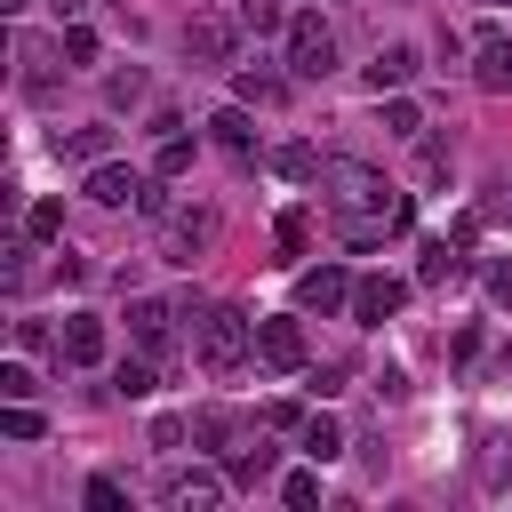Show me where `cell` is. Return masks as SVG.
Returning <instances> with one entry per match:
<instances>
[{"label": "cell", "mask_w": 512, "mask_h": 512, "mask_svg": "<svg viewBox=\"0 0 512 512\" xmlns=\"http://www.w3.org/2000/svg\"><path fill=\"white\" fill-rule=\"evenodd\" d=\"M264 424H272V432H304V400H272Z\"/></svg>", "instance_id": "obj_34"}, {"label": "cell", "mask_w": 512, "mask_h": 512, "mask_svg": "<svg viewBox=\"0 0 512 512\" xmlns=\"http://www.w3.org/2000/svg\"><path fill=\"white\" fill-rule=\"evenodd\" d=\"M280 504H296V512H312V504H320V464H304V472H288V480H280Z\"/></svg>", "instance_id": "obj_24"}, {"label": "cell", "mask_w": 512, "mask_h": 512, "mask_svg": "<svg viewBox=\"0 0 512 512\" xmlns=\"http://www.w3.org/2000/svg\"><path fill=\"white\" fill-rule=\"evenodd\" d=\"M208 136H216L224 152H240V160H248V152H256V120H248V104H224V112L208 120Z\"/></svg>", "instance_id": "obj_15"}, {"label": "cell", "mask_w": 512, "mask_h": 512, "mask_svg": "<svg viewBox=\"0 0 512 512\" xmlns=\"http://www.w3.org/2000/svg\"><path fill=\"white\" fill-rule=\"evenodd\" d=\"M272 240H280V256H304V248H312V216H304V208H288V216L272 224Z\"/></svg>", "instance_id": "obj_23"}, {"label": "cell", "mask_w": 512, "mask_h": 512, "mask_svg": "<svg viewBox=\"0 0 512 512\" xmlns=\"http://www.w3.org/2000/svg\"><path fill=\"white\" fill-rule=\"evenodd\" d=\"M64 232V200H32L24 208V240H56Z\"/></svg>", "instance_id": "obj_22"}, {"label": "cell", "mask_w": 512, "mask_h": 512, "mask_svg": "<svg viewBox=\"0 0 512 512\" xmlns=\"http://www.w3.org/2000/svg\"><path fill=\"white\" fill-rule=\"evenodd\" d=\"M56 40H64V64H96V32L88 24H64Z\"/></svg>", "instance_id": "obj_31"}, {"label": "cell", "mask_w": 512, "mask_h": 512, "mask_svg": "<svg viewBox=\"0 0 512 512\" xmlns=\"http://www.w3.org/2000/svg\"><path fill=\"white\" fill-rule=\"evenodd\" d=\"M192 168V136H160V160H152V176H184Z\"/></svg>", "instance_id": "obj_26"}, {"label": "cell", "mask_w": 512, "mask_h": 512, "mask_svg": "<svg viewBox=\"0 0 512 512\" xmlns=\"http://www.w3.org/2000/svg\"><path fill=\"white\" fill-rule=\"evenodd\" d=\"M280 96H288V80H280V72H256V64L240 72V104H280Z\"/></svg>", "instance_id": "obj_21"}, {"label": "cell", "mask_w": 512, "mask_h": 512, "mask_svg": "<svg viewBox=\"0 0 512 512\" xmlns=\"http://www.w3.org/2000/svg\"><path fill=\"white\" fill-rule=\"evenodd\" d=\"M48 56H64V40H24V96H48Z\"/></svg>", "instance_id": "obj_19"}, {"label": "cell", "mask_w": 512, "mask_h": 512, "mask_svg": "<svg viewBox=\"0 0 512 512\" xmlns=\"http://www.w3.org/2000/svg\"><path fill=\"white\" fill-rule=\"evenodd\" d=\"M384 128H392V136H416V128H424V112H416L408 96H392V104H384Z\"/></svg>", "instance_id": "obj_33"}, {"label": "cell", "mask_w": 512, "mask_h": 512, "mask_svg": "<svg viewBox=\"0 0 512 512\" xmlns=\"http://www.w3.org/2000/svg\"><path fill=\"white\" fill-rule=\"evenodd\" d=\"M216 496H224L216 472H168V480H160V504H176V512H208Z\"/></svg>", "instance_id": "obj_12"}, {"label": "cell", "mask_w": 512, "mask_h": 512, "mask_svg": "<svg viewBox=\"0 0 512 512\" xmlns=\"http://www.w3.org/2000/svg\"><path fill=\"white\" fill-rule=\"evenodd\" d=\"M472 80H480L488 96L512 88V40H504V32H480V40H472Z\"/></svg>", "instance_id": "obj_11"}, {"label": "cell", "mask_w": 512, "mask_h": 512, "mask_svg": "<svg viewBox=\"0 0 512 512\" xmlns=\"http://www.w3.org/2000/svg\"><path fill=\"white\" fill-rule=\"evenodd\" d=\"M336 72V32L320 24V8L288 16V80H328Z\"/></svg>", "instance_id": "obj_2"}, {"label": "cell", "mask_w": 512, "mask_h": 512, "mask_svg": "<svg viewBox=\"0 0 512 512\" xmlns=\"http://www.w3.org/2000/svg\"><path fill=\"white\" fill-rule=\"evenodd\" d=\"M104 96H112L120 112H128V104H144V72H112V80H104Z\"/></svg>", "instance_id": "obj_32"}, {"label": "cell", "mask_w": 512, "mask_h": 512, "mask_svg": "<svg viewBox=\"0 0 512 512\" xmlns=\"http://www.w3.org/2000/svg\"><path fill=\"white\" fill-rule=\"evenodd\" d=\"M184 432H192V424H184V416H160V424H152V448H176V440H184Z\"/></svg>", "instance_id": "obj_36"}, {"label": "cell", "mask_w": 512, "mask_h": 512, "mask_svg": "<svg viewBox=\"0 0 512 512\" xmlns=\"http://www.w3.org/2000/svg\"><path fill=\"white\" fill-rule=\"evenodd\" d=\"M144 184H152V176H136V168H120V160H96L80 192H88L96 208H136V200H144Z\"/></svg>", "instance_id": "obj_9"}, {"label": "cell", "mask_w": 512, "mask_h": 512, "mask_svg": "<svg viewBox=\"0 0 512 512\" xmlns=\"http://www.w3.org/2000/svg\"><path fill=\"white\" fill-rule=\"evenodd\" d=\"M0 8H32V0H0Z\"/></svg>", "instance_id": "obj_39"}, {"label": "cell", "mask_w": 512, "mask_h": 512, "mask_svg": "<svg viewBox=\"0 0 512 512\" xmlns=\"http://www.w3.org/2000/svg\"><path fill=\"white\" fill-rule=\"evenodd\" d=\"M296 312H352V272L344 264H312V272H296Z\"/></svg>", "instance_id": "obj_6"}, {"label": "cell", "mask_w": 512, "mask_h": 512, "mask_svg": "<svg viewBox=\"0 0 512 512\" xmlns=\"http://www.w3.org/2000/svg\"><path fill=\"white\" fill-rule=\"evenodd\" d=\"M400 304H408V280H392V272H368V280H352V320H360V328H384Z\"/></svg>", "instance_id": "obj_7"}, {"label": "cell", "mask_w": 512, "mask_h": 512, "mask_svg": "<svg viewBox=\"0 0 512 512\" xmlns=\"http://www.w3.org/2000/svg\"><path fill=\"white\" fill-rule=\"evenodd\" d=\"M176 320H184V304H168V296H136V304H128V336H136V352L168 360V352H176Z\"/></svg>", "instance_id": "obj_3"}, {"label": "cell", "mask_w": 512, "mask_h": 512, "mask_svg": "<svg viewBox=\"0 0 512 512\" xmlns=\"http://www.w3.org/2000/svg\"><path fill=\"white\" fill-rule=\"evenodd\" d=\"M56 360H64V368H96V360H104V320H96V312H72V320L56 328Z\"/></svg>", "instance_id": "obj_10"}, {"label": "cell", "mask_w": 512, "mask_h": 512, "mask_svg": "<svg viewBox=\"0 0 512 512\" xmlns=\"http://www.w3.org/2000/svg\"><path fill=\"white\" fill-rule=\"evenodd\" d=\"M408 80H416V48H408V40L376 48V64H368V88H376V96H400Z\"/></svg>", "instance_id": "obj_13"}, {"label": "cell", "mask_w": 512, "mask_h": 512, "mask_svg": "<svg viewBox=\"0 0 512 512\" xmlns=\"http://www.w3.org/2000/svg\"><path fill=\"white\" fill-rule=\"evenodd\" d=\"M88 512H128V488H120L112 472H96V480H88Z\"/></svg>", "instance_id": "obj_30"}, {"label": "cell", "mask_w": 512, "mask_h": 512, "mask_svg": "<svg viewBox=\"0 0 512 512\" xmlns=\"http://www.w3.org/2000/svg\"><path fill=\"white\" fill-rule=\"evenodd\" d=\"M240 24L248 32H288V8L280 0H240Z\"/></svg>", "instance_id": "obj_25"}, {"label": "cell", "mask_w": 512, "mask_h": 512, "mask_svg": "<svg viewBox=\"0 0 512 512\" xmlns=\"http://www.w3.org/2000/svg\"><path fill=\"white\" fill-rule=\"evenodd\" d=\"M56 152H64V160H88V168H96V160L112 152V128H72V136H56Z\"/></svg>", "instance_id": "obj_18"}, {"label": "cell", "mask_w": 512, "mask_h": 512, "mask_svg": "<svg viewBox=\"0 0 512 512\" xmlns=\"http://www.w3.org/2000/svg\"><path fill=\"white\" fill-rule=\"evenodd\" d=\"M48 8H56V16H80V8H88V0H48Z\"/></svg>", "instance_id": "obj_38"}, {"label": "cell", "mask_w": 512, "mask_h": 512, "mask_svg": "<svg viewBox=\"0 0 512 512\" xmlns=\"http://www.w3.org/2000/svg\"><path fill=\"white\" fill-rule=\"evenodd\" d=\"M0 432H8V440H40V416H32V400H8V408H0Z\"/></svg>", "instance_id": "obj_28"}, {"label": "cell", "mask_w": 512, "mask_h": 512, "mask_svg": "<svg viewBox=\"0 0 512 512\" xmlns=\"http://www.w3.org/2000/svg\"><path fill=\"white\" fill-rule=\"evenodd\" d=\"M192 440H200V448H224V440H232V416H224V408H200V416H192Z\"/></svg>", "instance_id": "obj_29"}, {"label": "cell", "mask_w": 512, "mask_h": 512, "mask_svg": "<svg viewBox=\"0 0 512 512\" xmlns=\"http://www.w3.org/2000/svg\"><path fill=\"white\" fill-rule=\"evenodd\" d=\"M416 280H424V288L464 280V248H456V240H424V248H416Z\"/></svg>", "instance_id": "obj_14"}, {"label": "cell", "mask_w": 512, "mask_h": 512, "mask_svg": "<svg viewBox=\"0 0 512 512\" xmlns=\"http://www.w3.org/2000/svg\"><path fill=\"white\" fill-rule=\"evenodd\" d=\"M208 240H216V208H168L160 216V256L168 264H192Z\"/></svg>", "instance_id": "obj_5"}, {"label": "cell", "mask_w": 512, "mask_h": 512, "mask_svg": "<svg viewBox=\"0 0 512 512\" xmlns=\"http://www.w3.org/2000/svg\"><path fill=\"white\" fill-rule=\"evenodd\" d=\"M240 32H248L240 16H192V24H184V56H200V64H224V56L240 48Z\"/></svg>", "instance_id": "obj_8"}, {"label": "cell", "mask_w": 512, "mask_h": 512, "mask_svg": "<svg viewBox=\"0 0 512 512\" xmlns=\"http://www.w3.org/2000/svg\"><path fill=\"white\" fill-rule=\"evenodd\" d=\"M16 344H24V352H48V344H56V336H48V328H40V320H16Z\"/></svg>", "instance_id": "obj_35"}, {"label": "cell", "mask_w": 512, "mask_h": 512, "mask_svg": "<svg viewBox=\"0 0 512 512\" xmlns=\"http://www.w3.org/2000/svg\"><path fill=\"white\" fill-rule=\"evenodd\" d=\"M272 168H280L288 184H320V168H328V160H320L312 144H280V152H272Z\"/></svg>", "instance_id": "obj_17"}, {"label": "cell", "mask_w": 512, "mask_h": 512, "mask_svg": "<svg viewBox=\"0 0 512 512\" xmlns=\"http://www.w3.org/2000/svg\"><path fill=\"white\" fill-rule=\"evenodd\" d=\"M488 296H496V304L512 312V264H496V272H488Z\"/></svg>", "instance_id": "obj_37"}, {"label": "cell", "mask_w": 512, "mask_h": 512, "mask_svg": "<svg viewBox=\"0 0 512 512\" xmlns=\"http://www.w3.org/2000/svg\"><path fill=\"white\" fill-rule=\"evenodd\" d=\"M272 464H280L272 448H240V456H232V488H264V480H272Z\"/></svg>", "instance_id": "obj_20"}, {"label": "cell", "mask_w": 512, "mask_h": 512, "mask_svg": "<svg viewBox=\"0 0 512 512\" xmlns=\"http://www.w3.org/2000/svg\"><path fill=\"white\" fill-rule=\"evenodd\" d=\"M0 400H40V376H32L24 360H8V368H0Z\"/></svg>", "instance_id": "obj_27"}, {"label": "cell", "mask_w": 512, "mask_h": 512, "mask_svg": "<svg viewBox=\"0 0 512 512\" xmlns=\"http://www.w3.org/2000/svg\"><path fill=\"white\" fill-rule=\"evenodd\" d=\"M184 312H192V352H200V368H208V376H240L248 352H256V320H248L240 304H184Z\"/></svg>", "instance_id": "obj_1"}, {"label": "cell", "mask_w": 512, "mask_h": 512, "mask_svg": "<svg viewBox=\"0 0 512 512\" xmlns=\"http://www.w3.org/2000/svg\"><path fill=\"white\" fill-rule=\"evenodd\" d=\"M256 360H264V368H280V376H296V368L312 360V344H304V320H296V312H272V320H256Z\"/></svg>", "instance_id": "obj_4"}, {"label": "cell", "mask_w": 512, "mask_h": 512, "mask_svg": "<svg viewBox=\"0 0 512 512\" xmlns=\"http://www.w3.org/2000/svg\"><path fill=\"white\" fill-rule=\"evenodd\" d=\"M296 440H304V456H312V464H336V456H344V424H336V416H304V432H296Z\"/></svg>", "instance_id": "obj_16"}]
</instances>
